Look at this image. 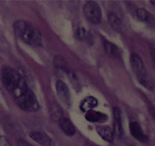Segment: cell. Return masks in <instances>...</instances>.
<instances>
[{"label":"cell","instance_id":"6da1fadb","mask_svg":"<svg viewBox=\"0 0 155 146\" xmlns=\"http://www.w3.org/2000/svg\"><path fill=\"white\" fill-rule=\"evenodd\" d=\"M1 81L6 89L13 95L14 99L21 97L30 89L21 75L10 67L2 68Z\"/></svg>","mask_w":155,"mask_h":146},{"label":"cell","instance_id":"7a4b0ae2","mask_svg":"<svg viewBox=\"0 0 155 146\" xmlns=\"http://www.w3.org/2000/svg\"><path fill=\"white\" fill-rule=\"evenodd\" d=\"M14 31L20 40L30 46H38L42 42V35L39 30L30 22L17 21L14 23Z\"/></svg>","mask_w":155,"mask_h":146},{"label":"cell","instance_id":"3957f363","mask_svg":"<svg viewBox=\"0 0 155 146\" xmlns=\"http://www.w3.org/2000/svg\"><path fill=\"white\" fill-rule=\"evenodd\" d=\"M130 62H131V68L137 76L138 81L143 86L147 88L150 90H152L154 87V83L149 76L141 57H140L138 54L133 53L131 54L130 57Z\"/></svg>","mask_w":155,"mask_h":146},{"label":"cell","instance_id":"277c9868","mask_svg":"<svg viewBox=\"0 0 155 146\" xmlns=\"http://www.w3.org/2000/svg\"><path fill=\"white\" fill-rule=\"evenodd\" d=\"M15 102L24 111L34 113L39 109L38 101L35 93L30 89H28L27 92L25 93L22 96L15 99Z\"/></svg>","mask_w":155,"mask_h":146},{"label":"cell","instance_id":"5b68a950","mask_svg":"<svg viewBox=\"0 0 155 146\" xmlns=\"http://www.w3.org/2000/svg\"><path fill=\"white\" fill-rule=\"evenodd\" d=\"M83 13L86 18L89 22L95 25L101 23L102 19L101 9L98 5V3L93 1H89L83 7Z\"/></svg>","mask_w":155,"mask_h":146},{"label":"cell","instance_id":"8992f818","mask_svg":"<svg viewBox=\"0 0 155 146\" xmlns=\"http://www.w3.org/2000/svg\"><path fill=\"white\" fill-rule=\"evenodd\" d=\"M56 90L57 96L61 101H62L65 105H70V93L66 84L62 81H57L56 84Z\"/></svg>","mask_w":155,"mask_h":146},{"label":"cell","instance_id":"52a82bcc","mask_svg":"<svg viewBox=\"0 0 155 146\" xmlns=\"http://www.w3.org/2000/svg\"><path fill=\"white\" fill-rule=\"evenodd\" d=\"M130 132L134 138L142 143H146L148 141L147 135H145L142 130L141 126L137 122H131L129 125Z\"/></svg>","mask_w":155,"mask_h":146},{"label":"cell","instance_id":"ba28073f","mask_svg":"<svg viewBox=\"0 0 155 146\" xmlns=\"http://www.w3.org/2000/svg\"><path fill=\"white\" fill-rule=\"evenodd\" d=\"M30 137L41 146H51L52 141L47 134L40 131H32L30 133Z\"/></svg>","mask_w":155,"mask_h":146},{"label":"cell","instance_id":"9c48e42d","mask_svg":"<svg viewBox=\"0 0 155 146\" xmlns=\"http://www.w3.org/2000/svg\"><path fill=\"white\" fill-rule=\"evenodd\" d=\"M137 16L140 22H144L146 24L151 25V26L155 24V18L153 15L144 8L137 9Z\"/></svg>","mask_w":155,"mask_h":146},{"label":"cell","instance_id":"30bf717a","mask_svg":"<svg viewBox=\"0 0 155 146\" xmlns=\"http://www.w3.org/2000/svg\"><path fill=\"white\" fill-rule=\"evenodd\" d=\"M60 127L61 128L62 131L69 136H73L75 134L76 129L72 122L66 117H61L59 122Z\"/></svg>","mask_w":155,"mask_h":146},{"label":"cell","instance_id":"8fae6325","mask_svg":"<svg viewBox=\"0 0 155 146\" xmlns=\"http://www.w3.org/2000/svg\"><path fill=\"white\" fill-rule=\"evenodd\" d=\"M114 134L121 137L123 135V126H122V117L119 108H114Z\"/></svg>","mask_w":155,"mask_h":146},{"label":"cell","instance_id":"7c38bea8","mask_svg":"<svg viewBox=\"0 0 155 146\" xmlns=\"http://www.w3.org/2000/svg\"><path fill=\"white\" fill-rule=\"evenodd\" d=\"M96 131L98 132L100 136L103 140L106 141L107 142H112L114 136V131L112 128L107 126L104 127H98L96 128Z\"/></svg>","mask_w":155,"mask_h":146},{"label":"cell","instance_id":"4fadbf2b","mask_svg":"<svg viewBox=\"0 0 155 146\" xmlns=\"http://www.w3.org/2000/svg\"><path fill=\"white\" fill-rule=\"evenodd\" d=\"M86 118L91 122H103L107 120V116L100 112L91 110V111L87 112Z\"/></svg>","mask_w":155,"mask_h":146},{"label":"cell","instance_id":"5bb4252c","mask_svg":"<svg viewBox=\"0 0 155 146\" xmlns=\"http://www.w3.org/2000/svg\"><path fill=\"white\" fill-rule=\"evenodd\" d=\"M97 105H98V101L96 98L92 97V96H88L82 102L80 108L82 109V111L88 112L92 110Z\"/></svg>","mask_w":155,"mask_h":146},{"label":"cell","instance_id":"9a60e30c","mask_svg":"<svg viewBox=\"0 0 155 146\" xmlns=\"http://www.w3.org/2000/svg\"><path fill=\"white\" fill-rule=\"evenodd\" d=\"M108 22L113 30L116 32H120L123 30V23L119 19V17L114 13H110L108 15Z\"/></svg>","mask_w":155,"mask_h":146},{"label":"cell","instance_id":"2e32d148","mask_svg":"<svg viewBox=\"0 0 155 146\" xmlns=\"http://www.w3.org/2000/svg\"><path fill=\"white\" fill-rule=\"evenodd\" d=\"M104 49L110 56L112 57H120L121 51L118 47H117L113 43H110L109 41H104Z\"/></svg>","mask_w":155,"mask_h":146},{"label":"cell","instance_id":"e0dca14e","mask_svg":"<svg viewBox=\"0 0 155 146\" xmlns=\"http://www.w3.org/2000/svg\"><path fill=\"white\" fill-rule=\"evenodd\" d=\"M54 64L56 68H60V69L65 70L67 68V63L65 62V60L61 57H56L54 60Z\"/></svg>","mask_w":155,"mask_h":146},{"label":"cell","instance_id":"ac0fdd59","mask_svg":"<svg viewBox=\"0 0 155 146\" xmlns=\"http://www.w3.org/2000/svg\"><path fill=\"white\" fill-rule=\"evenodd\" d=\"M76 37L78 40H86L87 37V30L85 29H83V28H80V29H78L76 31Z\"/></svg>","mask_w":155,"mask_h":146},{"label":"cell","instance_id":"d6986e66","mask_svg":"<svg viewBox=\"0 0 155 146\" xmlns=\"http://www.w3.org/2000/svg\"><path fill=\"white\" fill-rule=\"evenodd\" d=\"M0 146H10L8 139L4 136H0Z\"/></svg>","mask_w":155,"mask_h":146},{"label":"cell","instance_id":"ffe728a7","mask_svg":"<svg viewBox=\"0 0 155 146\" xmlns=\"http://www.w3.org/2000/svg\"><path fill=\"white\" fill-rule=\"evenodd\" d=\"M17 146H33L31 145L30 144H29L27 141H22V140H20L17 142Z\"/></svg>","mask_w":155,"mask_h":146},{"label":"cell","instance_id":"44dd1931","mask_svg":"<svg viewBox=\"0 0 155 146\" xmlns=\"http://www.w3.org/2000/svg\"><path fill=\"white\" fill-rule=\"evenodd\" d=\"M149 113L151 115L153 118L155 120V108L154 107H153V106H150V108H149Z\"/></svg>","mask_w":155,"mask_h":146},{"label":"cell","instance_id":"7402d4cb","mask_svg":"<svg viewBox=\"0 0 155 146\" xmlns=\"http://www.w3.org/2000/svg\"><path fill=\"white\" fill-rule=\"evenodd\" d=\"M150 3H152L153 5L155 6V0H153V1H150Z\"/></svg>","mask_w":155,"mask_h":146},{"label":"cell","instance_id":"603a6c76","mask_svg":"<svg viewBox=\"0 0 155 146\" xmlns=\"http://www.w3.org/2000/svg\"><path fill=\"white\" fill-rule=\"evenodd\" d=\"M131 146H133V145H131Z\"/></svg>","mask_w":155,"mask_h":146}]
</instances>
